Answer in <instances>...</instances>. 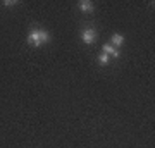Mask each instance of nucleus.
<instances>
[{"label":"nucleus","mask_w":155,"mask_h":148,"mask_svg":"<svg viewBox=\"0 0 155 148\" xmlns=\"http://www.w3.org/2000/svg\"><path fill=\"white\" fill-rule=\"evenodd\" d=\"M48 41H50V35L45 29L35 28V29H31V33L28 35V43L33 45V47H40V45L48 43Z\"/></svg>","instance_id":"f257e3e1"},{"label":"nucleus","mask_w":155,"mask_h":148,"mask_svg":"<svg viewBox=\"0 0 155 148\" xmlns=\"http://www.w3.org/2000/svg\"><path fill=\"white\" fill-rule=\"evenodd\" d=\"M81 38L86 45H91L95 43V40H97V31H95L93 28H86L83 33H81Z\"/></svg>","instance_id":"f03ea898"},{"label":"nucleus","mask_w":155,"mask_h":148,"mask_svg":"<svg viewBox=\"0 0 155 148\" xmlns=\"http://www.w3.org/2000/svg\"><path fill=\"white\" fill-rule=\"evenodd\" d=\"M78 5H79L81 12H84V14H90V12H93V9H95L93 2H90V0H81Z\"/></svg>","instance_id":"7ed1b4c3"},{"label":"nucleus","mask_w":155,"mask_h":148,"mask_svg":"<svg viewBox=\"0 0 155 148\" xmlns=\"http://www.w3.org/2000/svg\"><path fill=\"white\" fill-rule=\"evenodd\" d=\"M124 43V36L119 33H114L112 35V38H110V45L114 47V48H117V47H121V45Z\"/></svg>","instance_id":"20e7f679"},{"label":"nucleus","mask_w":155,"mask_h":148,"mask_svg":"<svg viewBox=\"0 0 155 148\" xmlns=\"http://www.w3.org/2000/svg\"><path fill=\"white\" fill-rule=\"evenodd\" d=\"M104 54H107L109 57H110V55H112V57H119V50L114 48L110 43H105V45H104Z\"/></svg>","instance_id":"39448f33"},{"label":"nucleus","mask_w":155,"mask_h":148,"mask_svg":"<svg viewBox=\"0 0 155 148\" xmlns=\"http://www.w3.org/2000/svg\"><path fill=\"white\" fill-rule=\"evenodd\" d=\"M98 62H100V64H102V66H105L107 62H109V55H107V54H104V52H102V54L98 55Z\"/></svg>","instance_id":"423d86ee"},{"label":"nucleus","mask_w":155,"mask_h":148,"mask_svg":"<svg viewBox=\"0 0 155 148\" xmlns=\"http://www.w3.org/2000/svg\"><path fill=\"white\" fill-rule=\"evenodd\" d=\"M17 2L16 0H14V2H12V0H5V2H4V5H16Z\"/></svg>","instance_id":"0eeeda50"}]
</instances>
